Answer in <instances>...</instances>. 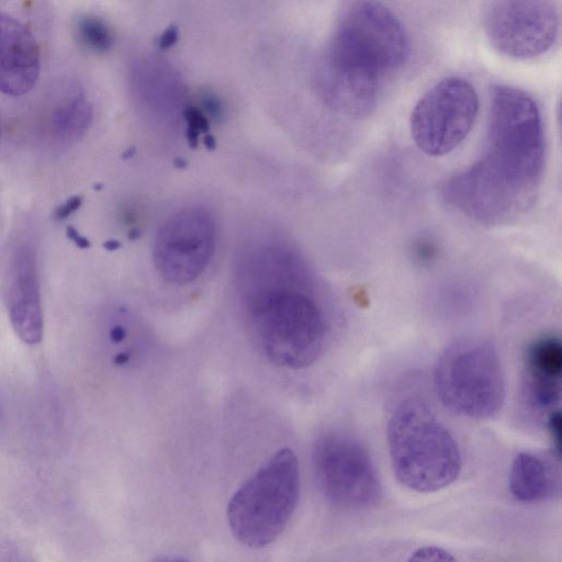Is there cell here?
I'll use <instances>...</instances> for the list:
<instances>
[{"instance_id":"obj_18","label":"cell","mask_w":562,"mask_h":562,"mask_svg":"<svg viewBox=\"0 0 562 562\" xmlns=\"http://www.w3.org/2000/svg\"><path fill=\"white\" fill-rule=\"evenodd\" d=\"M82 204L81 196L74 195L59 204L54 211V217L58 221L66 220L72 215Z\"/></svg>"},{"instance_id":"obj_9","label":"cell","mask_w":562,"mask_h":562,"mask_svg":"<svg viewBox=\"0 0 562 562\" xmlns=\"http://www.w3.org/2000/svg\"><path fill=\"white\" fill-rule=\"evenodd\" d=\"M560 15L547 0H499L484 12L483 29L502 55L530 59L547 53L559 35Z\"/></svg>"},{"instance_id":"obj_15","label":"cell","mask_w":562,"mask_h":562,"mask_svg":"<svg viewBox=\"0 0 562 562\" xmlns=\"http://www.w3.org/2000/svg\"><path fill=\"white\" fill-rule=\"evenodd\" d=\"M92 108L82 91L75 90L59 99L48 116V132L61 143L78 140L88 130Z\"/></svg>"},{"instance_id":"obj_13","label":"cell","mask_w":562,"mask_h":562,"mask_svg":"<svg viewBox=\"0 0 562 562\" xmlns=\"http://www.w3.org/2000/svg\"><path fill=\"white\" fill-rule=\"evenodd\" d=\"M41 70L37 42L29 27L0 11V91L8 95L27 93Z\"/></svg>"},{"instance_id":"obj_6","label":"cell","mask_w":562,"mask_h":562,"mask_svg":"<svg viewBox=\"0 0 562 562\" xmlns=\"http://www.w3.org/2000/svg\"><path fill=\"white\" fill-rule=\"evenodd\" d=\"M434 386L441 404L472 419L494 417L505 401V379L494 346L462 338L447 346L434 368Z\"/></svg>"},{"instance_id":"obj_4","label":"cell","mask_w":562,"mask_h":562,"mask_svg":"<svg viewBox=\"0 0 562 562\" xmlns=\"http://www.w3.org/2000/svg\"><path fill=\"white\" fill-rule=\"evenodd\" d=\"M408 55V36L397 16L379 2L356 1L338 21L324 68L379 85Z\"/></svg>"},{"instance_id":"obj_2","label":"cell","mask_w":562,"mask_h":562,"mask_svg":"<svg viewBox=\"0 0 562 562\" xmlns=\"http://www.w3.org/2000/svg\"><path fill=\"white\" fill-rule=\"evenodd\" d=\"M238 280L249 329L265 356L289 369L313 364L329 325L301 256L283 245H262L241 260Z\"/></svg>"},{"instance_id":"obj_10","label":"cell","mask_w":562,"mask_h":562,"mask_svg":"<svg viewBox=\"0 0 562 562\" xmlns=\"http://www.w3.org/2000/svg\"><path fill=\"white\" fill-rule=\"evenodd\" d=\"M215 249V225L200 209L183 210L159 228L153 247V260L168 283L186 285L209 267Z\"/></svg>"},{"instance_id":"obj_17","label":"cell","mask_w":562,"mask_h":562,"mask_svg":"<svg viewBox=\"0 0 562 562\" xmlns=\"http://www.w3.org/2000/svg\"><path fill=\"white\" fill-rule=\"evenodd\" d=\"M407 562H458L454 557L447 550L427 546L417 549L411 554Z\"/></svg>"},{"instance_id":"obj_16","label":"cell","mask_w":562,"mask_h":562,"mask_svg":"<svg viewBox=\"0 0 562 562\" xmlns=\"http://www.w3.org/2000/svg\"><path fill=\"white\" fill-rule=\"evenodd\" d=\"M76 34L81 44L104 52L112 45V34L103 21L94 16H82L76 23Z\"/></svg>"},{"instance_id":"obj_22","label":"cell","mask_w":562,"mask_h":562,"mask_svg":"<svg viewBox=\"0 0 562 562\" xmlns=\"http://www.w3.org/2000/svg\"><path fill=\"white\" fill-rule=\"evenodd\" d=\"M105 247H106L108 249H111V250H112V249L117 248V247H119V244H117L116 241L111 240V241H108V243L105 244Z\"/></svg>"},{"instance_id":"obj_14","label":"cell","mask_w":562,"mask_h":562,"mask_svg":"<svg viewBox=\"0 0 562 562\" xmlns=\"http://www.w3.org/2000/svg\"><path fill=\"white\" fill-rule=\"evenodd\" d=\"M508 486L515 499L532 504L554 496L560 491V479L548 460L531 452H520L513 460Z\"/></svg>"},{"instance_id":"obj_8","label":"cell","mask_w":562,"mask_h":562,"mask_svg":"<svg viewBox=\"0 0 562 562\" xmlns=\"http://www.w3.org/2000/svg\"><path fill=\"white\" fill-rule=\"evenodd\" d=\"M479 112L474 87L460 77L434 85L416 103L409 119L412 138L428 156L454 150L468 136Z\"/></svg>"},{"instance_id":"obj_20","label":"cell","mask_w":562,"mask_h":562,"mask_svg":"<svg viewBox=\"0 0 562 562\" xmlns=\"http://www.w3.org/2000/svg\"><path fill=\"white\" fill-rule=\"evenodd\" d=\"M110 339L114 344H119L126 337V329L123 325L116 324L110 329Z\"/></svg>"},{"instance_id":"obj_7","label":"cell","mask_w":562,"mask_h":562,"mask_svg":"<svg viewBox=\"0 0 562 562\" xmlns=\"http://www.w3.org/2000/svg\"><path fill=\"white\" fill-rule=\"evenodd\" d=\"M312 463L317 485L335 506L364 509L381 498L382 488L371 457L353 436L327 431L314 442Z\"/></svg>"},{"instance_id":"obj_3","label":"cell","mask_w":562,"mask_h":562,"mask_svg":"<svg viewBox=\"0 0 562 562\" xmlns=\"http://www.w3.org/2000/svg\"><path fill=\"white\" fill-rule=\"evenodd\" d=\"M386 440L396 479L413 491H439L460 474L461 453L454 437L419 401L396 407L387 422Z\"/></svg>"},{"instance_id":"obj_19","label":"cell","mask_w":562,"mask_h":562,"mask_svg":"<svg viewBox=\"0 0 562 562\" xmlns=\"http://www.w3.org/2000/svg\"><path fill=\"white\" fill-rule=\"evenodd\" d=\"M66 234L70 240H72L78 247L87 248L89 247V241L86 237L80 235L78 231L71 226H68L66 229Z\"/></svg>"},{"instance_id":"obj_5","label":"cell","mask_w":562,"mask_h":562,"mask_svg":"<svg viewBox=\"0 0 562 562\" xmlns=\"http://www.w3.org/2000/svg\"><path fill=\"white\" fill-rule=\"evenodd\" d=\"M300 488L296 454L276 451L231 497L226 516L233 536L249 548L272 543L291 520Z\"/></svg>"},{"instance_id":"obj_11","label":"cell","mask_w":562,"mask_h":562,"mask_svg":"<svg viewBox=\"0 0 562 562\" xmlns=\"http://www.w3.org/2000/svg\"><path fill=\"white\" fill-rule=\"evenodd\" d=\"M5 302L10 322L21 340L37 344L43 336V308L37 252L29 239L13 248L8 266Z\"/></svg>"},{"instance_id":"obj_21","label":"cell","mask_w":562,"mask_h":562,"mask_svg":"<svg viewBox=\"0 0 562 562\" xmlns=\"http://www.w3.org/2000/svg\"><path fill=\"white\" fill-rule=\"evenodd\" d=\"M157 562H189L188 560L180 557H168L158 560Z\"/></svg>"},{"instance_id":"obj_1","label":"cell","mask_w":562,"mask_h":562,"mask_svg":"<svg viewBox=\"0 0 562 562\" xmlns=\"http://www.w3.org/2000/svg\"><path fill=\"white\" fill-rule=\"evenodd\" d=\"M544 170L540 111L525 91L492 90L484 150L441 187L443 200L468 218L487 226L522 217L536 203Z\"/></svg>"},{"instance_id":"obj_12","label":"cell","mask_w":562,"mask_h":562,"mask_svg":"<svg viewBox=\"0 0 562 562\" xmlns=\"http://www.w3.org/2000/svg\"><path fill=\"white\" fill-rule=\"evenodd\" d=\"M562 390V344L559 337L542 336L528 345L524 355L521 400L544 417L560 409Z\"/></svg>"}]
</instances>
